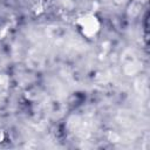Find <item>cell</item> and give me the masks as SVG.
<instances>
[{
    "label": "cell",
    "mask_w": 150,
    "mask_h": 150,
    "mask_svg": "<svg viewBox=\"0 0 150 150\" xmlns=\"http://www.w3.org/2000/svg\"><path fill=\"white\" fill-rule=\"evenodd\" d=\"M76 26L86 39H94L101 32V20L94 12H84L76 19Z\"/></svg>",
    "instance_id": "obj_1"
},
{
    "label": "cell",
    "mask_w": 150,
    "mask_h": 150,
    "mask_svg": "<svg viewBox=\"0 0 150 150\" xmlns=\"http://www.w3.org/2000/svg\"><path fill=\"white\" fill-rule=\"evenodd\" d=\"M4 139H5V132H4V130H2V128H1V125H0V143H1Z\"/></svg>",
    "instance_id": "obj_2"
}]
</instances>
